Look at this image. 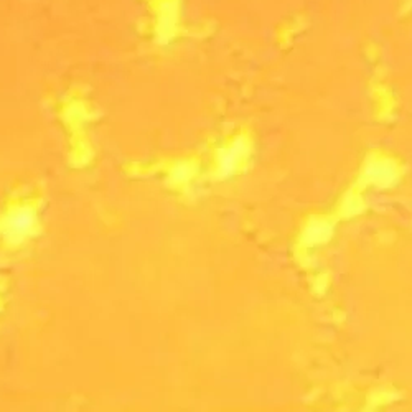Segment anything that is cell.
<instances>
[{"instance_id":"cell-1","label":"cell","mask_w":412,"mask_h":412,"mask_svg":"<svg viewBox=\"0 0 412 412\" xmlns=\"http://www.w3.org/2000/svg\"><path fill=\"white\" fill-rule=\"evenodd\" d=\"M32 228H33V214L28 213V211L15 213L14 216H12L7 221V232H9V236L17 237V239H20V237L27 236L28 232L32 231Z\"/></svg>"}]
</instances>
